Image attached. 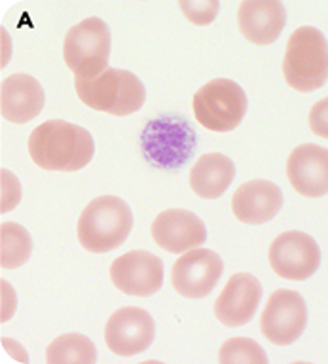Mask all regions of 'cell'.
<instances>
[{"instance_id":"6da1fadb","label":"cell","mask_w":328,"mask_h":364,"mask_svg":"<svg viewBox=\"0 0 328 364\" xmlns=\"http://www.w3.org/2000/svg\"><path fill=\"white\" fill-rule=\"evenodd\" d=\"M28 154L46 171L84 169L95 152V142L88 129L65 119H50L33 129L27 142Z\"/></svg>"},{"instance_id":"7a4b0ae2","label":"cell","mask_w":328,"mask_h":364,"mask_svg":"<svg viewBox=\"0 0 328 364\" xmlns=\"http://www.w3.org/2000/svg\"><path fill=\"white\" fill-rule=\"evenodd\" d=\"M198 135L184 116L164 114L150 119L141 135V150L147 161L164 171L181 169L196 152Z\"/></svg>"},{"instance_id":"3957f363","label":"cell","mask_w":328,"mask_h":364,"mask_svg":"<svg viewBox=\"0 0 328 364\" xmlns=\"http://www.w3.org/2000/svg\"><path fill=\"white\" fill-rule=\"evenodd\" d=\"M74 87L85 107L112 116L139 112L147 99L144 84L135 74L122 68H107L95 78H76Z\"/></svg>"},{"instance_id":"277c9868","label":"cell","mask_w":328,"mask_h":364,"mask_svg":"<svg viewBox=\"0 0 328 364\" xmlns=\"http://www.w3.org/2000/svg\"><path fill=\"white\" fill-rule=\"evenodd\" d=\"M133 228V213L124 199L101 196L88 203L78 218V241L90 252H110L124 243Z\"/></svg>"},{"instance_id":"5b68a950","label":"cell","mask_w":328,"mask_h":364,"mask_svg":"<svg viewBox=\"0 0 328 364\" xmlns=\"http://www.w3.org/2000/svg\"><path fill=\"white\" fill-rule=\"evenodd\" d=\"M283 74L287 84L302 93L323 87L328 80V44L319 28L300 27L290 34Z\"/></svg>"},{"instance_id":"8992f818","label":"cell","mask_w":328,"mask_h":364,"mask_svg":"<svg viewBox=\"0 0 328 364\" xmlns=\"http://www.w3.org/2000/svg\"><path fill=\"white\" fill-rule=\"evenodd\" d=\"M110 31L99 17H88L70 27L63 42V59L76 78H95L107 70Z\"/></svg>"},{"instance_id":"52a82bcc","label":"cell","mask_w":328,"mask_h":364,"mask_svg":"<svg viewBox=\"0 0 328 364\" xmlns=\"http://www.w3.org/2000/svg\"><path fill=\"white\" fill-rule=\"evenodd\" d=\"M247 95L233 80L215 78L194 95V116L205 129L215 133L233 131L247 114Z\"/></svg>"},{"instance_id":"ba28073f","label":"cell","mask_w":328,"mask_h":364,"mask_svg":"<svg viewBox=\"0 0 328 364\" xmlns=\"http://www.w3.org/2000/svg\"><path fill=\"white\" fill-rule=\"evenodd\" d=\"M268 258L279 277L289 281H306L319 269L321 250L312 235L292 230L273 239Z\"/></svg>"},{"instance_id":"9c48e42d","label":"cell","mask_w":328,"mask_h":364,"mask_svg":"<svg viewBox=\"0 0 328 364\" xmlns=\"http://www.w3.org/2000/svg\"><path fill=\"white\" fill-rule=\"evenodd\" d=\"M307 324L306 301L295 290H275L260 318L262 334L275 346H290Z\"/></svg>"},{"instance_id":"30bf717a","label":"cell","mask_w":328,"mask_h":364,"mask_svg":"<svg viewBox=\"0 0 328 364\" xmlns=\"http://www.w3.org/2000/svg\"><path fill=\"white\" fill-rule=\"evenodd\" d=\"M224 272V262L215 250L192 249L175 262L171 272L173 289L184 298L199 300L213 292Z\"/></svg>"},{"instance_id":"8fae6325","label":"cell","mask_w":328,"mask_h":364,"mask_svg":"<svg viewBox=\"0 0 328 364\" xmlns=\"http://www.w3.org/2000/svg\"><path fill=\"white\" fill-rule=\"evenodd\" d=\"M110 279L114 287L122 290L124 294L147 298L162 289L164 264L154 252L129 250L112 262Z\"/></svg>"},{"instance_id":"7c38bea8","label":"cell","mask_w":328,"mask_h":364,"mask_svg":"<svg viewBox=\"0 0 328 364\" xmlns=\"http://www.w3.org/2000/svg\"><path fill=\"white\" fill-rule=\"evenodd\" d=\"M152 315L141 307H122L114 311L105 326V341L108 349L120 357H131L147 351L154 341Z\"/></svg>"},{"instance_id":"4fadbf2b","label":"cell","mask_w":328,"mask_h":364,"mask_svg":"<svg viewBox=\"0 0 328 364\" xmlns=\"http://www.w3.org/2000/svg\"><path fill=\"white\" fill-rule=\"evenodd\" d=\"M152 237L167 252L181 255L198 249L207 239L203 220L186 209H167L152 222Z\"/></svg>"},{"instance_id":"5bb4252c","label":"cell","mask_w":328,"mask_h":364,"mask_svg":"<svg viewBox=\"0 0 328 364\" xmlns=\"http://www.w3.org/2000/svg\"><path fill=\"white\" fill-rule=\"evenodd\" d=\"M262 284L250 273H233L215 301V315L226 326H243L255 317Z\"/></svg>"},{"instance_id":"9a60e30c","label":"cell","mask_w":328,"mask_h":364,"mask_svg":"<svg viewBox=\"0 0 328 364\" xmlns=\"http://www.w3.org/2000/svg\"><path fill=\"white\" fill-rule=\"evenodd\" d=\"M287 176L304 198L328 193V150L317 144H300L287 159Z\"/></svg>"},{"instance_id":"2e32d148","label":"cell","mask_w":328,"mask_h":364,"mask_svg":"<svg viewBox=\"0 0 328 364\" xmlns=\"http://www.w3.org/2000/svg\"><path fill=\"white\" fill-rule=\"evenodd\" d=\"M287 10L277 0H245L238 10L239 31L256 46L273 44L283 33Z\"/></svg>"},{"instance_id":"e0dca14e","label":"cell","mask_w":328,"mask_h":364,"mask_svg":"<svg viewBox=\"0 0 328 364\" xmlns=\"http://www.w3.org/2000/svg\"><path fill=\"white\" fill-rule=\"evenodd\" d=\"M283 205V193L270 181L245 182L232 198V210L243 224L260 226L277 215Z\"/></svg>"},{"instance_id":"ac0fdd59","label":"cell","mask_w":328,"mask_h":364,"mask_svg":"<svg viewBox=\"0 0 328 364\" xmlns=\"http://www.w3.org/2000/svg\"><path fill=\"white\" fill-rule=\"evenodd\" d=\"M44 91L28 74H11L0 85V112L10 124H27L42 112Z\"/></svg>"},{"instance_id":"d6986e66","label":"cell","mask_w":328,"mask_h":364,"mask_svg":"<svg viewBox=\"0 0 328 364\" xmlns=\"http://www.w3.org/2000/svg\"><path fill=\"white\" fill-rule=\"evenodd\" d=\"M236 176V165L224 154H203L190 169V188L203 199H216Z\"/></svg>"},{"instance_id":"ffe728a7","label":"cell","mask_w":328,"mask_h":364,"mask_svg":"<svg viewBox=\"0 0 328 364\" xmlns=\"http://www.w3.org/2000/svg\"><path fill=\"white\" fill-rule=\"evenodd\" d=\"M48 364L82 363L93 364L97 360V351L93 341L82 334H63L51 341L46 351Z\"/></svg>"},{"instance_id":"44dd1931","label":"cell","mask_w":328,"mask_h":364,"mask_svg":"<svg viewBox=\"0 0 328 364\" xmlns=\"http://www.w3.org/2000/svg\"><path fill=\"white\" fill-rule=\"evenodd\" d=\"M33 250V239L23 226L16 222H4L0 226V266L16 269L28 260Z\"/></svg>"},{"instance_id":"7402d4cb","label":"cell","mask_w":328,"mask_h":364,"mask_svg":"<svg viewBox=\"0 0 328 364\" xmlns=\"http://www.w3.org/2000/svg\"><path fill=\"white\" fill-rule=\"evenodd\" d=\"M218 360L222 364H233V363H255V364H266L268 357L264 349H262L255 340L250 338H232L222 343L221 353H218Z\"/></svg>"},{"instance_id":"603a6c76","label":"cell","mask_w":328,"mask_h":364,"mask_svg":"<svg viewBox=\"0 0 328 364\" xmlns=\"http://www.w3.org/2000/svg\"><path fill=\"white\" fill-rule=\"evenodd\" d=\"M181 10L184 11L186 19L196 25H209L215 21L218 2L216 0H205V2H181Z\"/></svg>"},{"instance_id":"cb8c5ba5","label":"cell","mask_w":328,"mask_h":364,"mask_svg":"<svg viewBox=\"0 0 328 364\" xmlns=\"http://www.w3.org/2000/svg\"><path fill=\"white\" fill-rule=\"evenodd\" d=\"M310 127L317 136L328 139V97L321 99L310 110Z\"/></svg>"}]
</instances>
